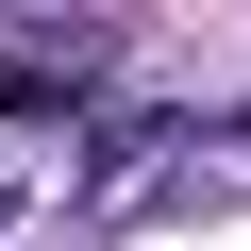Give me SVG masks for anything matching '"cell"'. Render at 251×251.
Masks as SVG:
<instances>
[{"label":"cell","instance_id":"obj_1","mask_svg":"<svg viewBox=\"0 0 251 251\" xmlns=\"http://www.w3.org/2000/svg\"><path fill=\"white\" fill-rule=\"evenodd\" d=\"M0 117H84V67H0Z\"/></svg>","mask_w":251,"mask_h":251}]
</instances>
